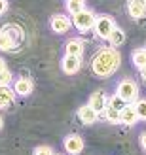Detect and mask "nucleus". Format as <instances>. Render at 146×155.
<instances>
[{"instance_id":"aec40b11","label":"nucleus","mask_w":146,"mask_h":155,"mask_svg":"<svg viewBox=\"0 0 146 155\" xmlns=\"http://www.w3.org/2000/svg\"><path fill=\"white\" fill-rule=\"evenodd\" d=\"M104 115H106V119L110 123H120V110H116V108L106 106L104 108Z\"/></svg>"},{"instance_id":"f03ea898","label":"nucleus","mask_w":146,"mask_h":155,"mask_svg":"<svg viewBox=\"0 0 146 155\" xmlns=\"http://www.w3.org/2000/svg\"><path fill=\"white\" fill-rule=\"evenodd\" d=\"M116 95L124 100L125 104H131L137 100V97H139V87H137V83L133 80H124V81H120L118 89H116Z\"/></svg>"},{"instance_id":"f257e3e1","label":"nucleus","mask_w":146,"mask_h":155,"mask_svg":"<svg viewBox=\"0 0 146 155\" xmlns=\"http://www.w3.org/2000/svg\"><path fill=\"white\" fill-rule=\"evenodd\" d=\"M120 61L121 57L114 48H103L91 61V70L97 78H108L118 70Z\"/></svg>"},{"instance_id":"7c9ffc66","label":"nucleus","mask_w":146,"mask_h":155,"mask_svg":"<svg viewBox=\"0 0 146 155\" xmlns=\"http://www.w3.org/2000/svg\"><path fill=\"white\" fill-rule=\"evenodd\" d=\"M144 49H146V48H144Z\"/></svg>"},{"instance_id":"1a4fd4ad","label":"nucleus","mask_w":146,"mask_h":155,"mask_svg":"<svg viewBox=\"0 0 146 155\" xmlns=\"http://www.w3.org/2000/svg\"><path fill=\"white\" fill-rule=\"evenodd\" d=\"M127 12L133 19H141L146 13V0H129L127 2Z\"/></svg>"},{"instance_id":"4468645a","label":"nucleus","mask_w":146,"mask_h":155,"mask_svg":"<svg viewBox=\"0 0 146 155\" xmlns=\"http://www.w3.org/2000/svg\"><path fill=\"white\" fill-rule=\"evenodd\" d=\"M15 98V91L8 85H0V108H8Z\"/></svg>"},{"instance_id":"4be33fe9","label":"nucleus","mask_w":146,"mask_h":155,"mask_svg":"<svg viewBox=\"0 0 146 155\" xmlns=\"http://www.w3.org/2000/svg\"><path fill=\"white\" fill-rule=\"evenodd\" d=\"M106 106H110V108H116V110H124V108H125V102H124V100H121L118 95L116 97H112V98H108V104H106Z\"/></svg>"},{"instance_id":"6ab92c4d","label":"nucleus","mask_w":146,"mask_h":155,"mask_svg":"<svg viewBox=\"0 0 146 155\" xmlns=\"http://www.w3.org/2000/svg\"><path fill=\"white\" fill-rule=\"evenodd\" d=\"M133 64L139 70L146 66V49H135L133 51Z\"/></svg>"},{"instance_id":"b1692460","label":"nucleus","mask_w":146,"mask_h":155,"mask_svg":"<svg viewBox=\"0 0 146 155\" xmlns=\"http://www.w3.org/2000/svg\"><path fill=\"white\" fill-rule=\"evenodd\" d=\"M34 155H53V150L49 146H38L34 150Z\"/></svg>"},{"instance_id":"ddd939ff","label":"nucleus","mask_w":146,"mask_h":155,"mask_svg":"<svg viewBox=\"0 0 146 155\" xmlns=\"http://www.w3.org/2000/svg\"><path fill=\"white\" fill-rule=\"evenodd\" d=\"M13 91L17 93V95H21V97H27V95L32 93V81H30L29 78H19V80L15 81Z\"/></svg>"},{"instance_id":"7ed1b4c3","label":"nucleus","mask_w":146,"mask_h":155,"mask_svg":"<svg viewBox=\"0 0 146 155\" xmlns=\"http://www.w3.org/2000/svg\"><path fill=\"white\" fill-rule=\"evenodd\" d=\"M114 27H116V23H114V19L110 17V15H99V17H95V25H93V28H95V32H97V36L99 38H108L110 36V32L114 30Z\"/></svg>"},{"instance_id":"39448f33","label":"nucleus","mask_w":146,"mask_h":155,"mask_svg":"<svg viewBox=\"0 0 146 155\" xmlns=\"http://www.w3.org/2000/svg\"><path fill=\"white\" fill-rule=\"evenodd\" d=\"M65 150L70 153V155L82 153V150H83V140H82V136H78V134L66 136V138H65Z\"/></svg>"},{"instance_id":"a211bd4d","label":"nucleus","mask_w":146,"mask_h":155,"mask_svg":"<svg viewBox=\"0 0 146 155\" xmlns=\"http://www.w3.org/2000/svg\"><path fill=\"white\" fill-rule=\"evenodd\" d=\"M66 10L72 15L80 13L82 10H86V0H66Z\"/></svg>"},{"instance_id":"dca6fc26","label":"nucleus","mask_w":146,"mask_h":155,"mask_svg":"<svg viewBox=\"0 0 146 155\" xmlns=\"http://www.w3.org/2000/svg\"><path fill=\"white\" fill-rule=\"evenodd\" d=\"M106 40H108L112 45H121L125 42V32L121 28H118V27H114V30L110 32V36L106 38Z\"/></svg>"},{"instance_id":"393cba45","label":"nucleus","mask_w":146,"mask_h":155,"mask_svg":"<svg viewBox=\"0 0 146 155\" xmlns=\"http://www.w3.org/2000/svg\"><path fill=\"white\" fill-rule=\"evenodd\" d=\"M6 8H8V2H6V0H0V15L6 12Z\"/></svg>"},{"instance_id":"9d476101","label":"nucleus","mask_w":146,"mask_h":155,"mask_svg":"<svg viewBox=\"0 0 146 155\" xmlns=\"http://www.w3.org/2000/svg\"><path fill=\"white\" fill-rule=\"evenodd\" d=\"M78 117H80V121L83 123V125H93V123L97 121V117H99V114L87 104V106H82L78 110Z\"/></svg>"},{"instance_id":"20e7f679","label":"nucleus","mask_w":146,"mask_h":155,"mask_svg":"<svg viewBox=\"0 0 146 155\" xmlns=\"http://www.w3.org/2000/svg\"><path fill=\"white\" fill-rule=\"evenodd\" d=\"M72 25L78 28V30H82V32H86V30L93 28V25H95V15H93V12L82 10L80 13L72 15Z\"/></svg>"},{"instance_id":"9b49d317","label":"nucleus","mask_w":146,"mask_h":155,"mask_svg":"<svg viewBox=\"0 0 146 155\" xmlns=\"http://www.w3.org/2000/svg\"><path fill=\"white\" fill-rule=\"evenodd\" d=\"M2 30H4V32L12 38L15 45H19L23 40H25V32H23V28H21V27H17V25H13V23H10V25L2 27Z\"/></svg>"},{"instance_id":"5701e85b","label":"nucleus","mask_w":146,"mask_h":155,"mask_svg":"<svg viewBox=\"0 0 146 155\" xmlns=\"http://www.w3.org/2000/svg\"><path fill=\"white\" fill-rule=\"evenodd\" d=\"M10 81H12V72L6 68L0 72V85H10Z\"/></svg>"},{"instance_id":"f8f14e48","label":"nucleus","mask_w":146,"mask_h":155,"mask_svg":"<svg viewBox=\"0 0 146 155\" xmlns=\"http://www.w3.org/2000/svg\"><path fill=\"white\" fill-rule=\"evenodd\" d=\"M137 112H135V108L131 104H125V108L120 112V123H125V125H135L137 123Z\"/></svg>"},{"instance_id":"c85d7f7f","label":"nucleus","mask_w":146,"mask_h":155,"mask_svg":"<svg viewBox=\"0 0 146 155\" xmlns=\"http://www.w3.org/2000/svg\"><path fill=\"white\" fill-rule=\"evenodd\" d=\"M0 129H2V117H0Z\"/></svg>"},{"instance_id":"bb28decb","label":"nucleus","mask_w":146,"mask_h":155,"mask_svg":"<svg viewBox=\"0 0 146 155\" xmlns=\"http://www.w3.org/2000/svg\"><path fill=\"white\" fill-rule=\"evenodd\" d=\"M2 70H6V61L0 59V72H2Z\"/></svg>"},{"instance_id":"c756f323","label":"nucleus","mask_w":146,"mask_h":155,"mask_svg":"<svg viewBox=\"0 0 146 155\" xmlns=\"http://www.w3.org/2000/svg\"><path fill=\"white\" fill-rule=\"evenodd\" d=\"M53 155H59V153H53Z\"/></svg>"},{"instance_id":"2eb2a0df","label":"nucleus","mask_w":146,"mask_h":155,"mask_svg":"<svg viewBox=\"0 0 146 155\" xmlns=\"http://www.w3.org/2000/svg\"><path fill=\"white\" fill-rule=\"evenodd\" d=\"M65 51H66V55L82 57V55H83V44H82L80 40H70V42H66Z\"/></svg>"},{"instance_id":"0eeeda50","label":"nucleus","mask_w":146,"mask_h":155,"mask_svg":"<svg viewBox=\"0 0 146 155\" xmlns=\"http://www.w3.org/2000/svg\"><path fill=\"white\" fill-rule=\"evenodd\" d=\"M106 104H108V97L104 95V91H95L93 95H91V98H89V106L93 108L97 114L104 112Z\"/></svg>"},{"instance_id":"f3484780","label":"nucleus","mask_w":146,"mask_h":155,"mask_svg":"<svg viewBox=\"0 0 146 155\" xmlns=\"http://www.w3.org/2000/svg\"><path fill=\"white\" fill-rule=\"evenodd\" d=\"M13 49H17V45L4 30H0V51H13Z\"/></svg>"},{"instance_id":"423d86ee","label":"nucleus","mask_w":146,"mask_h":155,"mask_svg":"<svg viewBox=\"0 0 146 155\" xmlns=\"http://www.w3.org/2000/svg\"><path fill=\"white\" fill-rule=\"evenodd\" d=\"M70 19L66 17V15H53L51 17V30L57 34H65L68 32V28H70Z\"/></svg>"},{"instance_id":"412c9836","label":"nucleus","mask_w":146,"mask_h":155,"mask_svg":"<svg viewBox=\"0 0 146 155\" xmlns=\"http://www.w3.org/2000/svg\"><path fill=\"white\" fill-rule=\"evenodd\" d=\"M135 112H137V117L139 119H146V100L142 98V100H137L135 102Z\"/></svg>"},{"instance_id":"6e6552de","label":"nucleus","mask_w":146,"mask_h":155,"mask_svg":"<svg viewBox=\"0 0 146 155\" xmlns=\"http://www.w3.org/2000/svg\"><path fill=\"white\" fill-rule=\"evenodd\" d=\"M63 72L65 74H76L82 66V57H74V55H65L63 59Z\"/></svg>"},{"instance_id":"cd10ccee","label":"nucleus","mask_w":146,"mask_h":155,"mask_svg":"<svg viewBox=\"0 0 146 155\" xmlns=\"http://www.w3.org/2000/svg\"><path fill=\"white\" fill-rule=\"evenodd\" d=\"M141 76H142V80L146 81V66H144V68H141Z\"/></svg>"},{"instance_id":"a878e982","label":"nucleus","mask_w":146,"mask_h":155,"mask_svg":"<svg viewBox=\"0 0 146 155\" xmlns=\"http://www.w3.org/2000/svg\"><path fill=\"white\" fill-rule=\"evenodd\" d=\"M141 146H142V148L146 150V133H144V134L141 136Z\"/></svg>"}]
</instances>
